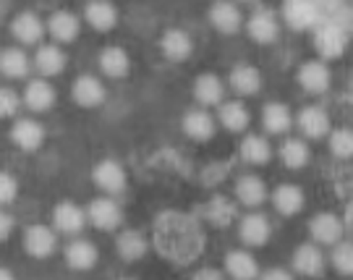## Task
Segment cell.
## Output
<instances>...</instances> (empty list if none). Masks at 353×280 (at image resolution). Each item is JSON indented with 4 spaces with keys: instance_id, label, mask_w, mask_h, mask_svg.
<instances>
[{
    "instance_id": "cell-1",
    "label": "cell",
    "mask_w": 353,
    "mask_h": 280,
    "mask_svg": "<svg viewBox=\"0 0 353 280\" xmlns=\"http://www.w3.org/2000/svg\"><path fill=\"white\" fill-rule=\"evenodd\" d=\"M154 243L160 254L173 262H191L202 254V228L196 220L181 212H165L154 223Z\"/></svg>"
},
{
    "instance_id": "cell-2",
    "label": "cell",
    "mask_w": 353,
    "mask_h": 280,
    "mask_svg": "<svg viewBox=\"0 0 353 280\" xmlns=\"http://www.w3.org/2000/svg\"><path fill=\"white\" fill-rule=\"evenodd\" d=\"M94 183L100 186L105 194H121L126 189V173L123 168L113 163V160H105L94 168Z\"/></svg>"
},
{
    "instance_id": "cell-3",
    "label": "cell",
    "mask_w": 353,
    "mask_h": 280,
    "mask_svg": "<svg viewBox=\"0 0 353 280\" xmlns=\"http://www.w3.org/2000/svg\"><path fill=\"white\" fill-rule=\"evenodd\" d=\"M11 139L16 141V147L32 152V150H37L39 144H42V139H45V128L39 126L37 121H32V118H21V121L13 123Z\"/></svg>"
},
{
    "instance_id": "cell-4",
    "label": "cell",
    "mask_w": 353,
    "mask_h": 280,
    "mask_svg": "<svg viewBox=\"0 0 353 280\" xmlns=\"http://www.w3.org/2000/svg\"><path fill=\"white\" fill-rule=\"evenodd\" d=\"M121 207L113 199H94L89 207V220L100 230H115L121 226Z\"/></svg>"
},
{
    "instance_id": "cell-5",
    "label": "cell",
    "mask_w": 353,
    "mask_h": 280,
    "mask_svg": "<svg viewBox=\"0 0 353 280\" xmlns=\"http://www.w3.org/2000/svg\"><path fill=\"white\" fill-rule=\"evenodd\" d=\"M249 34H252L259 45L275 42V39H278V19H275V13L267 11V8H259V11L252 16V21H249Z\"/></svg>"
},
{
    "instance_id": "cell-6",
    "label": "cell",
    "mask_w": 353,
    "mask_h": 280,
    "mask_svg": "<svg viewBox=\"0 0 353 280\" xmlns=\"http://www.w3.org/2000/svg\"><path fill=\"white\" fill-rule=\"evenodd\" d=\"M314 45L322 58H338L343 50H345V34L338 26H322L314 34Z\"/></svg>"
},
{
    "instance_id": "cell-7",
    "label": "cell",
    "mask_w": 353,
    "mask_h": 280,
    "mask_svg": "<svg viewBox=\"0 0 353 280\" xmlns=\"http://www.w3.org/2000/svg\"><path fill=\"white\" fill-rule=\"evenodd\" d=\"M312 236H314L319 243H338L343 239V223L341 217L330 215V212H322V215H316L312 220Z\"/></svg>"
},
{
    "instance_id": "cell-8",
    "label": "cell",
    "mask_w": 353,
    "mask_h": 280,
    "mask_svg": "<svg viewBox=\"0 0 353 280\" xmlns=\"http://www.w3.org/2000/svg\"><path fill=\"white\" fill-rule=\"evenodd\" d=\"M293 270L301 275H322L325 272V257L314 243H303L293 254Z\"/></svg>"
},
{
    "instance_id": "cell-9",
    "label": "cell",
    "mask_w": 353,
    "mask_h": 280,
    "mask_svg": "<svg viewBox=\"0 0 353 280\" xmlns=\"http://www.w3.org/2000/svg\"><path fill=\"white\" fill-rule=\"evenodd\" d=\"M74 100L81 108H97L105 100V87L100 79L94 77H79L74 84Z\"/></svg>"
},
{
    "instance_id": "cell-10",
    "label": "cell",
    "mask_w": 353,
    "mask_h": 280,
    "mask_svg": "<svg viewBox=\"0 0 353 280\" xmlns=\"http://www.w3.org/2000/svg\"><path fill=\"white\" fill-rule=\"evenodd\" d=\"M26 252L32 257H50L55 252V233L45 226H34V228L26 230V239H24Z\"/></svg>"
},
{
    "instance_id": "cell-11",
    "label": "cell",
    "mask_w": 353,
    "mask_h": 280,
    "mask_svg": "<svg viewBox=\"0 0 353 280\" xmlns=\"http://www.w3.org/2000/svg\"><path fill=\"white\" fill-rule=\"evenodd\" d=\"M285 21L293 29H309L316 21V6L312 0H285Z\"/></svg>"
},
{
    "instance_id": "cell-12",
    "label": "cell",
    "mask_w": 353,
    "mask_h": 280,
    "mask_svg": "<svg viewBox=\"0 0 353 280\" xmlns=\"http://www.w3.org/2000/svg\"><path fill=\"white\" fill-rule=\"evenodd\" d=\"M270 239V223L265 215H246L241 220V241L249 243V246H262Z\"/></svg>"
},
{
    "instance_id": "cell-13",
    "label": "cell",
    "mask_w": 353,
    "mask_h": 280,
    "mask_svg": "<svg viewBox=\"0 0 353 280\" xmlns=\"http://www.w3.org/2000/svg\"><path fill=\"white\" fill-rule=\"evenodd\" d=\"M210 19H212L214 29H220L223 34H236L241 29V11L228 0L214 3V8L210 11Z\"/></svg>"
},
{
    "instance_id": "cell-14",
    "label": "cell",
    "mask_w": 353,
    "mask_h": 280,
    "mask_svg": "<svg viewBox=\"0 0 353 280\" xmlns=\"http://www.w3.org/2000/svg\"><path fill=\"white\" fill-rule=\"evenodd\" d=\"M299 81H301V87L306 92H312V94H319V92H325L330 87V71L325 63H319V61H312V63H306L299 71Z\"/></svg>"
},
{
    "instance_id": "cell-15",
    "label": "cell",
    "mask_w": 353,
    "mask_h": 280,
    "mask_svg": "<svg viewBox=\"0 0 353 280\" xmlns=\"http://www.w3.org/2000/svg\"><path fill=\"white\" fill-rule=\"evenodd\" d=\"M299 126L301 131L309 137V139H319L330 131V118L322 108H303L301 115H299Z\"/></svg>"
},
{
    "instance_id": "cell-16",
    "label": "cell",
    "mask_w": 353,
    "mask_h": 280,
    "mask_svg": "<svg viewBox=\"0 0 353 280\" xmlns=\"http://www.w3.org/2000/svg\"><path fill=\"white\" fill-rule=\"evenodd\" d=\"M11 32L21 45H34V42H39V37H42L45 26H42V21H39L34 13H21V16L13 19Z\"/></svg>"
},
{
    "instance_id": "cell-17",
    "label": "cell",
    "mask_w": 353,
    "mask_h": 280,
    "mask_svg": "<svg viewBox=\"0 0 353 280\" xmlns=\"http://www.w3.org/2000/svg\"><path fill=\"white\" fill-rule=\"evenodd\" d=\"M225 268L233 280H254L259 275L256 259L249 252H230L225 257Z\"/></svg>"
},
{
    "instance_id": "cell-18",
    "label": "cell",
    "mask_w": 353,
    "mask_h": 280,
    "mask_svg": "<svg viewBox=\"0 0 353 280\" xmlns=\"http://www.w3.org/2000/svg\"><path fill=\"white\" fill-rule=\"evenodd\" d=\"M87 21H89V26H94L97 32L113 29L115 21H118V13H115L113 3H108V0H92L87 6Z\"/></svg>"
},
{
    "instance_id": "cell-19",
    "label": "cell",
    "mask_w": 353,
    "mask_h": 280,
    "mask_svg": "<svg viewBox=\"0 0 353 280\" xmlns=\"http://www.w3.org/2000/svg\"><path fill=\"white\" fill-rule=\"evenodd\" d=\"M100 68L105 71V77H110V79L126 77L128 68H131L128 52L121 50V48H105V50L100 52Z\"/></svg>"
},
{
    "instance_id": "cell-20",
    "label": "cell",
    "mask_w": 353,
    "mask_h": 280,
    "mask_svg": "<svg viewBox=\"0 0 353 280\" xmlns=\"http://www.w3.org/2000/svg\"><path fill=\"white\" fill-rule=\"evenodd\" d=\"M183 131L189 134L191 139H210V137H214V118L210 113H204V110H191L183 118Z\"/></svg>"
},
{
    "instance_id": "cell-21",
    "label": "cell",
    "mask_w": 353,
    "mask_h": 280,
    "mask_svg": "<svg viewBox=\"0 0 353 280\" xmlns=\"http://www.w3.org/2000/svg\"><path fill=\"white\" fill-rule=\"evenodd\" d=\"M24 102L26 108H32V110H50L52 102H55V90H52L45 79H37V81H32L26 87Z\"/></svg>"
},
{
    "instance_id": "cell-22",
    "label": "cell",
    "mask_w": 353,
    "mask_h": 280,
    "mask_svg": "<svg viewBox=\"0 0 353 280\" xmlns=\"http://www.w3.org/2000/svg\"><path fill=\"white\" fill-rule=\"evenodd\" d=\"M194 50V45H191V39L186 32H181V29H170V32H165L163 37V52L170 58V61H186Z\"/></svg>"
},
{
    "instance_id": "cell-23",
    "label": "cell",
    "mask_w": 353,
    "mask_h": 280,
    "mask_svg": "<svg viewBox=\"0 0 353 280\" xmlns=\"http://www.w3.org/2000/svg\"><path fill=\"white\" fill-rule=\"evenodd\" d=\"M48 29H50V34L55 42H74L76 34H79V19L68 11H58V13H52Z\"/></svg>"
},
{
    "instance_id": "cell-24",
    "label": "cell",
    "mask_w": 353,
    "mask_h": 280,
    "mask_svg": "<svg viewBox=\"0 0 353 280\" xmlns=\"http://www.w3.org/2000/svg\"><path fill=\"white\" fill-rule=\"evenodd\" d=\"M52 220H55V226H58V230H63V233H79V230L84 228V212L76 207V204L71 202H63L55 207V215H52Z\"/></svg>"
},
{
    "instance_id": "cell-25",
    "label": "cell",
    "mask_w": 353,
    "mask_h": 280,
    "mask_svg": "<svg viewBox=\"0 0 353 280\" xmlns=\"http://www.w3.org/2000/svg\"><path fill=\"white\" fill-rule=\"evenodd\" d=\"M65 259L74 270H92L97 262V249L89 241H74L65 249Z\"/></svg>"
},
{
    "instance_id": "cell-26",
    "label": "cell",
    "mask_w": 353,
    "mask_h": 280,
    "mask_svg": "<svg viewBox=\"0 0 353 280\" xmlns=\"http://www.w3.org/2000/svg\"><path fill=\"white\" fill-rule=\"evenodd\" d=\"M236 194H239V199L246 207H259L267 199L265 183H262V179H256V176H243V179H239Z\"/></svg>"
},
{
    "instance_id": "cell-27",
    "label": "cell",
    "mask_w": 353,
    "mask_h": 280,
    "mask_svg": "<svg viewBox=\"0 0 353 280\" xmlns=\"http://www.w3.org/2000/svg\"><path fill=\"white\" fill-rule=\"evenodd\" d=\"M34 66H37V71L42 77H55L65 68V55L55 45H45V48H39Z\"/></svg>"
},
{
    "instance_id": "cell-28",
    "label": "cell",
    "mask_w": 353,
    "mask_h": 280,
    "mask_svg": "<svg viewBox=\"0 0 353 280\" xmlns=\"http://www.w3.org/2000/svg\"><path fill=\"white\" fill-rule=\"evenodd\" d=\"M262 123L270 134H285L293 123V118H290V110L285 105H280V102H270L265 108V113H262Z\"/></svg>"
},
{
    "instance_id": "cell-29",
    "label": "cell",
    "mask_w": 353,
    "mask_h": 280,
    "mask_svg": "<svg viewBox=\"0 0 353 280\" xmlns=\"http://www.w3.org/2000/svg\"><path fill=\"white\" fill-rule=\"evenodd\" d=\"M0 71L11 79H21L29 74V58L19 48H8L0 52Z\"/></svg>"
},
{
    "instance_id": "cell-30",
    "label": "cell",
    "mask_w": 353,
    "mask_h": 280,
    "mask_svg": "<svg viewBox=\"0 0 353 280\" xmlns=\"http://www.w3.org/2000/svg\"><path fill=\"white\" fill-rule=\"evenodd\" d=\"M194 94L202 105H220L223 100V81L214 77V74H204V77L196 79V87H194Z\"/></svg>"
},
{
    "instance_id": "cell-31",
    "label": "cell",
    "mask_w": 353,
    "mask_h": 280,
    "mask_svg": "<svg viewBox=\"0 0 353 280\" xmlns=\"http://www.w3.org/2000/svg\"><path fill=\"white\" fill-rule=\"evenodd\" d=\"M230 87L239 92V94H256L262 87V77L259 71L252 66H239L233 74H230Z\"/></svg>"
},
{
    "instance_id": "cell-32",
    "label": "cell",
    "mask_w": 353,
    "mask_h": 280,
    "mask_svg": "<svg viewBox=\"0 0 353 280\" xmlns=\"http://www.w3.org/2000/svg\"><path fill=\"white\" fill-rule=\"evenodd\" d=\"M118 254L123 257L126 262H137L141 257L147 254V241L144 236L137 233V230H123L118 236Z\"/></svg>"
},
{
    "instance_id": "cell-33",
    "label": "cell",
    "mask_w": 353,
    "mask_h": 280,
    "mask_svg": "<svg viewBox=\"0 0 353 280\" xmlns=\"http://www.w3.org/2000/svg\"><path fill=\"white\" fill-rule=\"evenodd\" d=\"M275 207H278L280 215H296V212H301L303 210V191L299 186H280L275 191Z\"/></svg>"
},
{
    "instance_id": "cell-34",
    "label": "cell",
    "mask_w": 353,
    "mask_h": 280,
    "mask_svg": "<svg viewBox=\"0 0 353 280\" xmlns=\"http://www.w3.org/2000/svg\"><path fill=\"white\" fill-rule=\"evenodd\" d=\"M270 154H272V150H270V144L262 137H246L243 144H241V157L249 166H265L270 160Z\"/></svg>"
},
{
    "instance_id": "cell-35",
    "label": "cell",
    "mask_w": 353,
    "mask_h": 280,
    "mask_svg": "<svg viewBox=\"0 0 353 280\" xmlns=\"http://www.w3.org/2000/svg\"><path fill=\"white\" fill-rule=\"evenodd\" d=\"M249 121H252V115H249V110L241 102H225L220 108V123L228 131H243V128L249 126Z\"/></svg>"
},
{
    "instance_id": "cell-36",
    "label": "cell",
    "mask_w": 353,
    "mask_h": 280,
    "mask_svg": "<svg viewBox=\"0 0 353 280\" xmlns=\"http://www.w3.org/2000/svg\"><path fill=\"white\" fill-rule=\"evenodd\" d=\"M280 157H283V163L293 170H299L309 163V147L299 139H288L283 144V150H280Z\"/></svg>"
},
{
    "instance_id": "cell-37",
    "label": "cell",
    "mask_w": 353,
    "mask_h": 280,
    "mask_svg": "<svg viewBox=\"0 0 353 280\" xmlns=\"http://www.w3.org/2000/svg\"><path fill=\"white\" fill-rule=\"evenodd\" d=\"M207 217L212 220L214 226H228V223L236 217V207L228 202V199H223V197H217V199H212L210 207H207Z\"/></svg>"
},
{
    "instance_id": "cell-38",
    "label": "cell",
    "mask_w": 353,
    "mask_h": 280,
    "mask_svg": "<svg viewBox=\"0 0 353 280\" xmlns=\"http://www.w3.org/2000/svg\"><path fill=\"white\" fill-rule=\"evenodd\" d=\"M330 150H332L335 157H343V160L353 157V131L351 128L335 131V134L330 137Z\"/></svg>"
},
{
    "instance_id": "cell-39",
    "label": "cell",
    "mask_w": 353,
    "mask_h": 280,
    "mask_svg": "<svg viewBox=\"0 0 353 280\" xmlns=\"http://www.w3.org/2000/svg\"><path fill=\"white\" fill-rule=\"evenodd\" d=\"M332 265L343 275H353V243H338L332 252Z\"/></svg>"
},
{
    "instance_id": "cell-40",
    "label": "cell",
    "mask_w": 353,
    "mask_h": 280,
    "mask_svg": "<svg viewBox=\"0 0 353 280\" xmlns=\"http://www.w3.org/2000/svg\"><path fill=\"white\" fill-rule=\"evenodd\" d=\"M19 105H21V100L16 92L0 87V118H13L19 113Z\"/></svg>"
},
{
    "instance_id": "cell-41",
    "label": "cell",
    "mask_w": 353,
    "mask_h": 280,
    "mask_svg": "<svg viewBox=\"0 0 353 280\" xmlns=\"http://www.w3.org/2000/svg\"><path fill=\"white\" fill-rule=\"evenodd\" d=\"M16 191H19L16 179L8 176V173H0V204L13 202V199H16Z\"/></svg>"
},
{
    "instance_id": "cell-42",
    "label": "cell",
    "mask_w": 353,
    "mask_h": 280,
    "mask_svg": "<svg viewBox=\"0 0 353 280\" xmlns=\"http://www.w3.org/2000/svg\"><path fill=\"white\" fill-rule=\"evenodd\" d=\"M11 230H13V220H11V215L0 210V241H3V239H8V236H11Z\"/></svg>"
},
{
    "instance_id": "cell-43",
    "label": "cell",
    "mask_w": 353,
    "mask_h": 280,
    "mask_svg": "<svg viewBox=\"0 0 353 280\" xmlns=\"http://www.w3.org/2000/svg\"><path fill=\"white\" fill-rule=\"evenodd\" d=\"M262 280H290V272H285V270H270V272L262 275Z\"/></svg>"
},
{
    "instance_id": "cell-44",
    "label": "cell",
    "mask_w": 353,
    "mask_h": 280,
    "mask_svg": "<svg viewBox=\"0 0 353 280\" xmlns=\"http://www.w3.org/2000/svg\"><path fill=\"white\" fill-rule=\"evenodd\" d=\"M194 280H225L217 270H202V272H196V278Z\"/></svg>"
},
{
    "instance_id": "cell-45",
    "label": "cell",
    "mask_w": 353,
    "mask_h": 280,
    "mask_svg": "<svg viewBox=\"0 0 353 280\" xmlns=\"http://www.w3.org/2000/svg\"><path fill=\"white\" fill-rule=\"evenodd\" d=\"M0 280H13V275L8 272V270H3L0 268Z\"/></svg>"
}]
</instances>
